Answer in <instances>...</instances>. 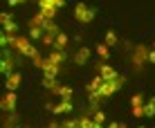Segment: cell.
I'll return each instance as SVG.
<instances>
[{
  "mask_svg": "<svg viewBox=\"0 0 155 128\" xmlns=\"http://www.w3.org/2000/svg\"><path fill=\"white\" fill-rule=\"evenodd\" d=\"M63 61H65V50H52L50 54L43 58V63H41L43 74L50 77V79H56V74H58V70H61V63Z\"/></svg>",
  "mask_w": 155,
  "mask_h": 128,
  "instance_id": "6da1fadb",
  "label": "cell"
},
{
  "mask_svg": "<svg viewBox=\"0 0 155 128\" xmlns=\"http://www.w3.org/2000/svg\"><path fill=\"white\" fill-rule=\"evenodd\" d=\"M12 36V34H9ZM9 45L14 47L18 54H23V56H29L31 61H36V58H41V54H38V50H36V45L31 43L29 38H25V36H12L9 38Z\"/></svg>",
  "mask_w": 155,
  "mask_h": 128,
  "instance_id": "7a4b0ae2",
  "label": "cell"
},
{
  "mask_svg": "<svg viewBox=\"0 0 155 128\" xmlns=\"http://www.w3.org/2000/svg\"><path fill=\"white\" fill-rule=\"evenodd\" d=\"M65 5V0H38V11L45 16L47 20H54L56 11Z\"/></svg>",
  "mask_w": 155,
  "mask_h": 128,
  "instance_id": "3957f363",
  "label": "cell"
},
{
  "mask_svg": "<svg viewBox=\"0 0 155 128\" xmlns=\"http://www.w3.org/2000/svg\"><path fill=\"white\" fill-rule=\"evenodd\" d=\"M124 81L126 79L121 77H115V79H108V81H104V88H101V97H110V94H115L117 90L121 88V85H124Z\"/></svg>",
  "mask_w": 155,
  "mask_h": 128,
  "instance_id": "277c9868",
  "label": "cell"
},
{
  "mask_svg": "<svg viewBox=\"0 0 155 128\" xmlns=\"http://www.w3.org/2000/svg\"><path fill=\"white\" fill-rule=\"evenodd\" d=\"M74 18H77L79 23H90V20L94 18V11L85 2H79L77 7H74Z\"/></svg>",
  "mask_w": 155,
  "mask_h": 128,
  "instance_id": "5b68a950",
  "label": "cell"
},
{
  "mask_svg": "<svg viewBox=\"0 0 155 128\" xmlns=\"http://www.w3.org/2000/svg\"><path fill=\"white\" fill-rule=\"evenodd\" d=\"M50 110L54 115H61V113H70L72 110V99H61L58 103H52L50 106Z\"/></svg>",
  "mask_w": 155,
  "mask_h": 128,
  "instance_id": "8992f818",
  "label": "cell"
},
{
  "mask_svg": "<svg viewBox=\"0 0 155 128\" xmlns=\"http://www.w3.org/2000/svg\"><path fill=\"white\" fill-rule=\"evenodd\" d=\"M148 54H151V50H148V47H142V45H140L135 52H133V63L140 67L144 61H148Z\"/></svg>",
  "mask_w": 155,
  "mask_h": 128,
  "instance_id": "52a82bcc",
  "label": "cell"
},
{
  "mask_svg": "<svg viewBox=\"0 0 155 128\" xmlns=\"http://www.w3.org/2000/svg\"><path fill=\"white\" fill-rule=\"evenodd\" d=\"M0 20H2V25H5V31H7V34H12V36H16V23H14L12 14H9V11H2V14H0Z\"/></svg>",
  "mask_w": 155,
  "mask_h": 128,
  "instance_id": "ba28073f",
  "label": "cell"
},
{
  "mask_svg": "<svg viewBox=\"0 0 155 128\" xmlns=\"http://www.w3.org/2000/svg\"><path fill=\"white\" fill-rule=\"evenodd\" d=\"M130 103H133V115L135 117H144V97L142 94H133V99H130Z\"/></svg>",
  "mask_w": 155,
  "mask_h": 128,
  "instance_id": "9c48e42d",
  "label": "cell"
},
{
  "mask_svg": "<svg viewBox=\"0 0 155 128\" xmlns=\"http://www.w3.org/2000/svg\"><path fill=\"white\" fill-rule=\"evenodd\" d=\"M97 70H99V77L104 79V81H108V79H115V77H119V74L115 72V67H110L108 63H99V65H97Z\"/></svg>",
  "mask_w": 155,
  "mask_h": 128,
  "instance_id": "30bf717a",
  "label": "cell"
},
{
  "mask_svg": "<svg viewBox=\"0 0 155 128\" xmlns=\"http://www.w3.org/2000/svg\"><path fill=\"white\" fill-rule=\"evenodd\" d=\"M16 103H18V97H16V92H7V94L2 97V103H0V106H2V110H7V113H9V110L16 108Z\"/></svg>",
  "mask_w": 155,
  "mask_h": 128,
  "instance_id": "8fae6325",
  "label": "cell"
},
{
  "mask_svg": "<svg viewBox=\"0 0 155 128\" xmlns=\"http://www.w3.org/2000/svg\"><path fill=\"white\" fill-rule=\"evenodd\" d=\"M20 81H23V79H20V74H18V72H12V74L7 77V90H9V92H16V88L20 85Z\"/></svg>",
  "mask_w": 155,
  "mask_h": 128,
  "instance_id": "7c38bea8",
  "label": "cell"
},
{
  "mask_svg": "<svg viewBox=\"0 0 155 128\" xmlns=\"http://www.w3.org/2000/svg\"><path fill=\"white\" fill-rule=\"evenodd\" d=\"M12 67H14V61H12V52L9 50H5V61H2V72L7 74H12Z\"/></svg>",
  "mask_w": 155,
  "mask_h": 128,
  "instance_id": "4fadbf2b",
  "label": "cell"
},
{
  "mask_svg": "<svg viewBox=\"0 0 155 128\" xmlns=\"http://www.w3.org/2000/svg\"><path fill=\"white\" fill-rule=\"evenodd\" d=\"M88 56H90V50H88V47H79V52L74 54V63L83 65V63L88 61Z\"/></svg>",
  "mask_w": 155,
  "mask_h": 128,
  "instance_id": "5bb4252c",
  "label": "cell"
},
{
  "mask_svg": "<svg viewBox=\"0 0 155 128\" xmlns=\"http://www.w3.org/2000/svg\"><path fill=\"white\" fill-rule=\"evenodd\" d=\"M79 128H97V124H94L92 117L83 115V117H79Z\"/></svg>",
  "mask_w": 155,
  "mask_h": 128,
  "instance_id": "9a60e30c",
  "label": "cell"
},
{
  "mask_svg": "<svg viewBox=\"0 0 155 128\" xmlns=\"http://www.w3.org/2000/svg\"><path fill=\"white\" fill-rule=\"evenodd\" d=\"M65 45H68V36L63 31H58V36L54 41V50H65Z\"/></svg>",
  "mask_w": 155,
  "mask_h": 128,
  "instance_id": "2e32d148",
  "label": "cell"
},
{
  "mask_svg": "<svg viewBox=\"0 0 155 128\" xmlns=\"http://www.w3.org/2000/svg\"><path fill=\"white\" fill-rule=\"evenodd\" d=\"M56 94L61 99H72V88H70V85H61V88L56 90Z\"/></svg>",
  "mask_w": 155,
  "mask_h": 128,
  "instance_id": "e0dca14e",
  "label": "cell"
},
{
  "mask_svg": "<svg viewBox=\"0 0 155 128\" xmlns=\"http://www.w3.org/2000/svg\"><path fill=\"white\" fill-rule=\"evenodd\" d=\"M153 115H155V97L144 106V117H153Z\"/></svg>",
  "mask_w": 155,
  "mask_h": 128,
  "instance_id": "ac0fdd59",
  "label": "cell"
},
{
  "mask_svg": "<svg viewBox=\"0 0 155 128\" xmlns=\"http://www.w3.org/2000/svg\"><path fill=\"white\" fill-rule=\"evenodd\" d=\"M97 54H99L101 58H108V56H110V47L106 45V43H101V45H97Z\"/></svg>",
  "mask_w": 155,
  "mask_h": 128,
  "instance_id": "d6986e66",
  "label": "cell"
},
{
  "mask_svg": "<svg viewBox=\"0 0 155 128\" xmlns=\"http://www.w3.org/2000/svg\"><path fill=\"white\" fill-rule=\"evenodd\" d=\"M92 119H94V124H97V126H104V124H106V115L101 113V110H94V113H92Z\"/></svg>",
  "mask_w": 155,
  "mask_h": 128,
  "instance_id": "ffe728a7",
  "label": "cell"
},
{
  "mask_svg": "<svg viewBox=\"0 0 155 128\" xmlns=\"http://www.w3.org/2000/svg\"><path fill=\"white\" fill-rule=\"evenodd\" d=\"M106 45H108V47H113V45H117V34H115V31H106Z\"/></svg>",
  "mask_w": 155,
  "mask_h": 128,
  "instance_id": "44dd1931",
  "label": "cell"
},
{
  "mask_svg": "<svg viewBox=\"0 0 155 128\" xmlns=\"http://www.w3.org/2000/svg\"><path fill=\"white\" fill-rule=\"evenodd\" d=\"M97 128H106V126H97ZM108 128H126V124H108Z\"/></svg>",
  "mask_w": 155,
  "mask_h": 128,
  "instance_id": "7402d4cb",
  "label": "cell"
},
{
  "mask_svg": "<svg viewBox=\"0 0 155 128\" xmlns=\"http://www.w3.org/2000/svg\"><path fill=\"white\" fill-rule=\"evenodd\" d=\"M148 61H151V63H155V47L151 50V54H148Z\"/></svg>",
  "mask_w": 155,
  "mask_h": 128,
  "instance_id": "603a6c76",
  "label": "cell"
},
{
  "mask_svg": "<svg viewBox=\"0 0 155 128\" xmlns=\"http://www.w3.org/2000/svg\"><path fill=\"white\" fill-rule=\"evenodd\" d=\"M18 2H25V0H9V5H18Z\"/></svg>",
  "mask_w": 155,
  "mask_h": 128,
  "instance_id": "cb8c5ba5",
  "label": "cell"
},
{
  "mask_svg": "<svg viewBox=\"0 0 155 128\" xmlns=\"http://www.w3.org/2000/svg\"><path fill=\"white\" fill-rule=\"evenodd\" d=\"M47 128H63V126H56V124H50V126H47Z\"/></svg>",
  "mask_w": 155,
  "mask_h": 128,
  "instance_id": "d4e9b609",
  "label": "cell"
},
{
  "mask_svg": "<svg viewBox=\"0 0 155 128\" xmlns=\"http://www.w3.org/2000/svg\"><path fill=\"white\" fill-rule=\"evenodd\" d=\"M5 128H9V126H5Z\"/></svg>",
  "mask_w": 155,
  "mask_h": 128,
  "instance_id": "484cf974",
  "label": "cell"
},
{
  "mask_svg": "<svg viewBox=\"0 0 155 128\" xmlns=\"http://www.w3.org/2000/svg\"><path fill=\"white\" fill-rule=\"evenodd\" d=\"M140 128H142V126H140Z\"/></svg>",
  "mask_w": 155,
  "mask_h": 128,
  "instance_id": "4316f807",
  "label": "cell"
}]
</instances>
